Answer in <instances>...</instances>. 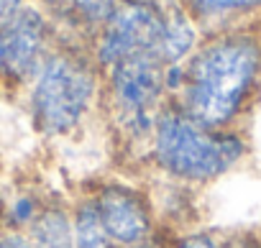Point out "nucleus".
Instances as JSON below:
<instances>
[{"label": "nucleus", "mask_w": 261, "mask_h": 248, "mask_svg": "<svg viewBox=\"0 0 261 248\" xmlns=\"http://www.w3.org/2000/svg\"><path fill=\"white\" fill-rule=\"evenodd\" d=\"M261 87V36L251 29L215 31L185 62L177 105L207 128H241Z\"/></svg>", "instance_id": "obj_1"}, {"label": "nucleus", "mask_w": 261, "mask_h": 248, "mask_svg": "<svg viewBox=\"0 0 261 248\" xmlns=\"http://www.w3.org/2000/svg\"><path fill=\"white\" fill-rule=\"evenodd\" d=\"M248 159L243 128H207L169 100L154 123L149 149L141 159V177H159L192 189H205Z\"/></svg>", "instance_id": "obj_2"}, {"label": "nucleus", "mask_w": 261, "mask_h": 248, "mask_svg": "<svg viewBox=\"0 0 261 248\" xmlns=\"http://www.w3.org/2000/svg\"><path fill=\"white\" fill-rule=\"evenodd\" d=\"M102 105V69L80 46H54L23 87L26 120L36 139L69 144L90 131Z\"/></svg>", "instance_id": "obj_3"}, {"label": "nucleus", "mask_w": 261, "mask_h": 248, "mask_svg": "<svg viewBox=\"0 0 261 248\" xmlns=\"http://www.w3.org/2000/svg\"><path fill=\"white\" fill-rule=\"evenodd\" d=\"M77 189L90 200L102 230L118 248H136L162 235L149 182L141 174L113 169L85 179Z\"/></svg>", "instance_id": "obj_4"}, {"label": "nucleus", "mask_w": 261, "mask_h": 248, "mask_svg": "<svg viewBox=\"0 0 261 248\" xmlns=\"http://www.w3.org/2000/svg\"><path fill=\"white\" fill-rule=\"evenodd\" d=\"M185 0H120L92 41V59L108 69L123 59L156 57L169 11Z\"/></svg>", "instance_id": "obj_5"}, {"label": "nucleus", "mask_w": 261, "mask_h": 248, "mask_svg": "<svg viewBox=\"0 0 261 248\" xmlns=\"http://www.w3.org/2000/svg\"><path fill=\"white\" fill-rule=\"evenodd\" d=\"M51 49V18L36 6L18 11L11 21L0 26V90L23 92Z\"/></svg>", "instance_id": "obj_6"}, {"label": "nucleus", "mask_w": 261, "mask_h": 248, "mask_svg": "<svg viewBox=\"0 0 261 248\" xmlns=\"http://www.w3.org/2000/svg\"><path fill=\"white\" fill-rule=\"evenodd\" d=\"M144 179L149 182V192H151V202H154L162 235H177V233L202 225L197 189L177 184V182H167L159 177H144Z\"/></svg>", "instance_id": "obj_7"}, {"label": "nucleus", "mask_w": 261, "mask_h": 248, "mask_svg": "<svg viewBox=\"0 0 261 248\" xmlns=\"http://www.w3.org/2000/svg\"><path fill=\"white\" fill-rule=\"evenodd\" d=\"M51 192L54 187L41 179H3L0 184V230L23 235Z\"/></svg>", "instance_id": "obj_8"}, {"label": "nucleus", "mask_w": 261, "mask_h": 248, "mask_svg": "<svg viewBox=\"0 0 261 248\" xmlns=\"http://www.w3.org/2000/svg\"><path fill=\"white\" fill-rule=\"evenodd\" d=\"M23 235L31 248H74L72 195L54 189Z\"/></svg>", "instance_id": "obj_9"}, {"label": "nucleus", "mask_w": 261, "mask_h": 248, "mask_svg": "<svg viewBox=\"0 0 261 248\" xmlns=\"http://www.w3.org/2000/svg\"><path fill=\"white\" fill-rule=\"evenodd\" d=\"M197 26H213L215 31L233 29L236 21L261 11V0H185Z\"/></svg>", "instance_id": "obj_10"}, {"label": "nucleus", "mask_w": 261, "mask_h": 248, "mask_svg": "<svg viewBox=\"0 0 261 248\" xmlns=\"http://www.w3.org/2000/svg\"><path fill=\"white\" fill-rule=\"evenodd\" d=\"M118 3L120 0H49V6L57 13V21H64L67 26L92 36L113 16Z\"/></svg>", "instance_id": "obj_11"}, {"label": "nucleus", "mask_w": 261, "mask_h": 248, "mask_svg": "<svg viewBox=\"0 0 261 248\" xmlns=\"http://www.w3.org/2000/svg\"><path fill=\"white\" fill-rule=\"evenodd\" d=\"M72 228H74V248H118L102 230L90 200L80 189L72 192Z\"/></svg>", "instance_id": "obj_12"}, {"label": "nucleus", "mask_w": 261, "mask_h": 248, "mask_svg": "<svg viewBox=\"0 0 261 248\" xmlns=\"http://www.w3.org/2000/svg\"><path fill=\"white\" fill-rule=\"evenodd\" d=\"M164 238H167V248H228L225 233L210 230L205 225H197L177 235H164Z\"/></svg>", "instance_id": "obj_13"}, {"label": "nucleus", "mask_w": 261, "mask_h": 248, "mask_svg": "<svg viewBox=\"0 0 261 248\" xmlns=\"http://www.w3.org/2000/svg\"><path fill=\"white\" fill-rule=\"evenodd\" d=\"M228 248H261V233L258 230H238L225 235Z\"/></svg>", "instance_id": "obj_14"}, {"label": "nucleus", "mask_w": 261, "mask_h": 248, "mask_svg": "<svg viewBox=\"0 0 261 248\" xmlns=\"http://www.w3.org/2000/svg\"><path fill=\"white\" fill-rule=\"evenodd\" d=\"M26 6H29V0H0V26H3L6 21H11Z\"/></svg>", "instance_id": "obj_15"}, {"label": "nucleus", "mask_w": 261, "mask_h": 248, "mask_svg": "<svg viewBox=\"0 0 261 248\" xmlns=\"http://www.w3.org/2000/svg\"><path fill=\"white\" fill-rule=\"evenodd\" d=\"M0 248H31L26 235H18V233H3L0 238Z\"/></svg>", "instance_id": "obj_16"}, {"label": "nucleus", "mask_w": 261, "mask_h": 248, "mask_svg": "<svg viewBox=\"0 0 261 248\" xmlns=\"http://www.w3.org/2000/svg\"><path fill=\"white\" fill-rule=\"evenodd\" d=\"M136 248H167V238L159 235V238H154V240H149V243H144V245H136Z\"/></svg>", "instance_id": "obj_17"}, {"label": "nucleus", "mask_w": 261, "mask_h": 248, "mask_svg": "<svg viewBox=\"0 0 261 248\" xmlns=\"http://www.w3.org/2000/svg\"><path fill=\"white\" fill-rule=\"evenodd\" d=\"M6 179V161H3V151H0V184Z\"/></svg>", "instance_id": "obj_18"}, {"label": "nucleus", "mask_w": 261, "mask_h": 248, "mask_svg": "<svg viewBox=\"0 0 261 248\" xmlns=\"http://www.w3.org/2000/svg\"><path fill=\"white\" fill-rule=\"evenodd\" d=\"M0 238H3V230H0Z\"/></svg>", "instance_id": "obj_19"}]
</instances>
